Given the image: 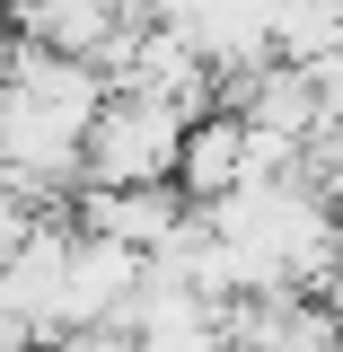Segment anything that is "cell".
Segmentation results:
<instances>
[{"mask_svg": "<svg viewBox=\"0 0 343 352\" xmlns=\"http://www.w3.org/2000/svg\"><path fill=\"white\" fill-rule=\"evenodd\" d=\"M71 220H80L88 238H115V247H159L176 220H185V185L176 176H132V185H88L71 194Z\"/></svg>", "mask_w": 343, "mask_h": 352, "instance_id": "cell-2", "label": "cell"}, {"mask_svg": "<svg viewBox=\"0 0 343 352\" xmlns=\"http://www.w3.org/2000/svg\"><path fill=\"white\" fill-rule=\"evenodd\" d=\"M185 106L176 97H150V88H106L97 124L80 141L88 185H132V176H176V141H185Z\"/></svg>", "mask_w": 343, "mask_h": 352, "instance_id": "cell-1", "label": "cell"}, {"mask_svg": "<svg viewBox=\"0 0 343 352\" xmlns=\"http://www.w3.org/2000/svg\"><path fill=\"white\" fill-rule=\"evenodd\" d=\"M176 185L185 203H220L229 185H247V115L238 106H203L185 141H176Z\"/></svg>", "mask_w": 343, "mask_h": 352, "instance_id": "cell-3", "label": "cell"}]
</instances>
